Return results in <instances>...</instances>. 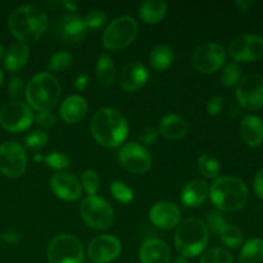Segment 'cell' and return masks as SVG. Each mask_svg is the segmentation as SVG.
I'll return each mask as SVG.
<instances>
[{"mask_svg":"<svg viewBox=\"0 0 263 263\" xmlns=\"http://www.w3.org/2000/svg\"><path fill=\"white\" fill-rule=\"evenodd\" d=\"M86 30L84 18L73 14V13L61 15L54 22V32H55L57 37L67 44L81 41L86 35Z\"/></svg>","mask_w":263,"mask_h":263,"instance_id":"16","label":"cell"},{"mask_svg":"<svg viewBox=\"0 0 263 263\" xmlns=\"http://www.w3.org/2000/svg\"><path fill=\"white\" fill-rule=\"evenodd\" d=\"M28 104L37 112L51 110L61 98V85L51 73H39L28 82L25 92Z\"/></svg>","mask_w":263,"mask_h":263,"instance_id":"5","label":"cell"},{"mask_svg":"<svg viewBox=\"0 0 263 263\" xmlns=\"http://www.w3.org/2000/svg\"><path fill=\"white\" fill-rule=\"evenodd\" d=\"M253 186H254V192H256V194L258 195V198L263 199V168L259 170L258 174H257L256 177H254Z\"/></svg>","mask_w":263,"mask_h":263,"instance_id":"45","label":"cell"},{"mask_svg":"<svg viewBox=\"0 0 263 263\" xmlns=\"http://www.w3.org/2000/svg\"><path fill=\"white\" fill-rule=\"evenodd\" d=\"M208 185L200 180H193L187 182L181 193V200L185 207L195 208L199 207L205 200L208 195Z\"/></svg>","mask_w":263,"mask_h":263,"instance_id":"24","label":"cell"},{"mask_svg":"<svg viewBox=\"0 0 263 263\" xmlns=\"http://www.w3.org/2000/svg\"><path fill=\"white\" fill-rule=\"evenodd\" d=\"M121 241L113 235H99L87 247V256L94 263H109L121 254Z\"/></svg>","mask_w":263,"mask_h":263,"instance_id":"15","label":"cell"},{"mask_svg":"<svg viewBox=\"0 0 263 263\" xmlns=\"http://www.w3.org/2000/svg\"><path fill=\"white\" fill-rule=\"evenodd\" d=\"M118 158L123 168L131 174H146L152 167V156L149 152L135 141L125 144L121 148Z\"/></svg>","mask_w":263,"mask_h":263,"instance_id":"14","label":"cell"},{"mask_svg":"<svg viewBox=\"0 0 263 263\" xmlns=\"http://www.w3.org/2000/svg\"><path fill=\"white\" fill-rule=\"evenodd\" d=\"M44 162L46 163V166L53 170H57V171L67 168L69 164L68 158L63 153H58V152H53V153L44 157Z\"/></svg>","mask_w":263,"mask_h":263,"instance_id":"40","label":"cell"},{"mask_svg":"<svg viewBox=\"0 0 263 263\" xmlns=\"http://www.w3.org/2000/svg\"><path fill=\"white\" fill-rule=\"evenodd\" d=\"M199 263H234V258L226 249L212 248L203 253Z\"/></svg>","mask_w":263,"mask_h":263,"instance_id":"33","label":"cell"},{"mask_svg":"<svg viewBox=\"0 0 263 263\" xmlns=\"http://www.w3.org/2000/svg\"><path fill=\"white\" fill-rule=\"evenodd\" d=\"M241 80V68L239 67L238 63L233 62V63H228L223 67L222 72H221V82L223 86L233 87L239 84Z\"/></svg>","mask_w":263,"mask_h":263,"instance_id":"32","label":"cell"},{"mask_svg":"<svg viewBox=\"0 0 263 263\" xmlns=\"http://www.w3.org/2000/svg\"><path fill=\"white\" fill-rule=\"evenodd\" d=\"M149 79V72L144 64L133 62L123 67L120 74V85L125 91L135 92L145 86Z\"/></svg>","mask_w":263,"mask_h":263,"instance_id":"19","label":"cell"},{"mask_svg":"<svg viewBox=\"0 0 263 263\" xmlns=\"http://www.w3.org/2000/svg\"><path fill=\"white\" fill-rule=\"evenodd\" d=\"M226 51L216 43H207L195 49L192 55V64L198 72L213 73L225 64Z\"/></svg>","mask_w":263,"mask_h":263,"instance_id":"12","label":"cell"},{"mask_svg":"<svg viewBox=\"0 0 263 263\" xmlns=\"http://www.w3.org/2000/svg\"><path fill=\"white\" fill-rule=\"evenodd\" d=\"M72 61H73V58L68 51H57L55 54L51 55L50 61H49V68L54 72H63L71 67Z\"/></svg>","mask_w":263,"mask_h":263,"instance_id":"34","label":"cell"},{"mask_svg":"<svg viewBox=\"0 0 263 263\" xmlns=\"http://www.w3.org/2000/svg\"><path fill=\"white\" fill-rule=\"evenodd\" d=\"M116 74H117V72H116V66L112 58L107 53H103L97 63L98 80L104 86H110V85L115 84Z\"/></svg>","mask_w":263,"mask_h":263,"instance_id":"29","label":"cell"},{"mask_svg":"<svg viewBox=\"0 0 263 263\" xmlns=\"http://www.w3.org/2000/svg\"><path fill=\"white\" fill-rule=\"evenodd\" d=\"M223 108V99L221 97H213L207 103V112L211 116H217Z\"/></svg>","mask_w":263,"mask_h":263,"instance_id":"43","label":"cell"},{"mask_svg":"<svg viewBox=\"0 0 263 263\" xmlns=\"http://www.w3.org/2000/svg\"><path fill=\"white\" fill-rule=\"evenodd\" d=\"M149 220L154 226L162 230H171L179 226L181 212L179 207L171 202H158L149 211Z\"/></svg>","mask_w":263,"mask_h":263,"instance_id":"18","label":"cell"},{"mask_svg":"<svg viewBox=\"0 0 263 263\" xmlns=\"http://www.w3.org/2000/svg\"><path fill=\"white\" fill-rule=\"evenodd\" d=\"M208 190L213 204L223 212L240 211L247 204L249 195L246 182L234 176L217 177Z\"/></svg>","mask_w":263,"mask_h":263,"instance_id":"3","label":"cell"},{"mask_svg":"<svg viewBox=\"0 0 263 263\" xmlns=\"http://www.w3.org/2000/svg\"><path fill=\"white\" fill-rule=\"evenodd\" d=\"M33 113L27 104L22 102H12L0 109V125L9 133H22L31 127Z\"/></svg>","mask_w":263,"mask_h":263,"instance_id":"10","label":"cell"},{"mask_svg":"<svg viewBox=\"0 0 263 263\" xmlns=\"http://www.w3.org/2000/svg\"><path fill=\"white\" fill-rule=\"evenodd\" d=\"M49 263H82L84 248L76 236L61 234L51 239L48 247Z\"/></svg>","mask_w":263,"mask_h":263,"instance_id":"7","label":"cell"},{"mask_svg":"<svg viewBox=\"0 0 263 263\" xmlns=\"http://www.w3.org/2000/svg\"><path fill=\"white\" fill-rule=\"evenodd\" d=\"M172 263H187V261H186V258H184V257H179V258L175 259Z\"/></svg>","mask_w":263,"mask_h":263,"instance_id":"50","label":"cell"},{"mask_svg":"<svg viewBox=\"0 0 263 263\" xmlns=\"http://www.w3.org/2000/svg\"><path fill=\"white\" fill-rule=\"evenodd\" d=\"M87 103L80 95H71L66 98L61 105V117L66 123L73 125L80 122L86 116Z\"/></svg>","mask_w":263,"mask_h":263,"instance_id":"22","label":"cell"},{"mask_svg":"<svg viewBox=\"0 0 263 263\" xmlns=\"http://www.w3.org/2000/svg\"><path fill=\"white\" fill-rule=\"evenodd\" d=\"M23 89H25V85H23L22 79H18V77H14V79L10 81L9 84V94L12 95L13 98H18L22 95Z\"/></svg>","mask_w":263,"mask_h":263,"instance_id":"44","label":"cell"},{"mask_svg":"<svg viewBox=\"0 0 263 263\" xmlns=\"http://www.w3.org/2000/svg\"><path fill=\"white\" fill-rule=\"evenodd\" d=\"M229 54L236 62H257L263 59V37L258 35L236 36L229 45Z\"/></svg>","mask_w":263,"mask_h":263,"instance_id":"13","label":"cell"},{"mask_svg":"<svg viewBox=\"0 0 263 263\" xmlns=\"http://www.w3.org/2000/svg\"><path fill=\"white\" fill-rule=\"evenodd\" d=\"M49 25L48 17L35 5H22L13 10L8 26L15 39L21 43H32L44 35Z\"/></svg>","mask_w":263,"mask_h":263,"instance_id":"2","label":"cell"},{"mask_svg":"<svg viewBox=\"0 0 263 263\" xmlns=\"http://www.w3.org/2000/svg\"><path fill=\"white\" fill-rule=\"evenodd\" d=\"M27 168V156L21 144L7 141L0 145V172L7 177H20Z\"/></svg>","mask_w":263,"mask_h":263,"instance_id":"11","label":"cell"},{"mask_svg":"<svg viewBox=\"0 0 263 263\" xmlns=\"http://www.w3.org/2000/svg\"><path fill=\"white\" fill-rule=\"evenodd\" d=\"M210 231L202 220L195 217L186 218L179 223L175 234V247L181 257H197L208 244Z\"/></svg>","mask_w":263,"mask_h":263,"instance_id":"4","label":"cell"},{"mask_svg":"<svg viewBox=\"0 0 263 263\" xmlns=\"http://www.w3.org/2000/svg\"><path fill=\"white\" fill-rule=\"evenodd\" d=\"M80 215L86 225L95 230H107L113 225L115 220L112 207L97 195L87 197L82 200L80 205Z\"/></svg>","mask_w":263,"mask_h":263,"instance_id":"8","label":"cell"},{"mask_svg":"<svg viewBox=\"0 0 263 263\" xmlns=\"http://www.w3.org/2000/svg\"><path fill=\"white\" fill-rule=\"evenodd\" d=\"M50 187L54 194L62 200L73 202L81 197L82 186L80 180L68 172L55 174L50 180Z\"/></svg>","mask_w":263,"mask_h":263,"instance_id":"17","label":"cell"},{"mask_svg":"<svg viewBox=\"0 0 263 263\" xmlns=\"http://www.w3.org/2000/svg\"><path fill=\"white\" fill-rule=\"evenodd\" d=\"M90 130L100 145L116 148L127 138L128 125L122 113L113 108H102L91 118Z\"/></svg>","mask_w":263,"mask_h":263,"instance_id":"1","label":"cell"},{"mask_svg":"<svg viewBox=\"0 0 263 263\" xmlns=\"http://www.w3.org/2000/svg\"><path fill=\"white\" fill-rule=\"evenodd\" d=\"M239 263H263V239H249L241 248Z\"/></svg>","mask_w":263,"mask_h":263,"instance_id":"28","label":"cell"},{"mask_svg":"<svg viewBox=\"0 0 263 263\" xmlns=\"http://www.w3.org/2000/svg\"><path fill=\"white\" fill-rule=\"evenodd\" d=\"M2 82H3V73H2V69H0V86H2Z\"/></svg>","mask_w":263,"mask_h":263,"instance_id":"52","label":"cell"},{"mask_svg":"<svg viewBox=\"0 0 263 263\" xmlns=\"http://www.w3.org/2000/svg\"><path fill=\"white\" fill-rule=\"evenodd\" d=\"M218 236H220L221 241L231 249H236L238 247H240L244 240L243 233L240 231V229L234 225H229V223L220 231Z\"/></svg>","mask_w":263,"mask_h":263,"instance_id":"30","label":"cell"},{"mask_svg":"<svg viewBox=\"0 0 263 263\" xmlns=\"http://www.w3.org/2000/svg\"><path fill=\"white\" fill-rule=\"evenodd\" d=\"M198 168L200 174L208 179H217L220 174V162L210 154H203L198 159Z\"/></svg>","mask_w":263,"mask_h":263,"instance_id":"31","label":"cell"},{"mask_svg":"<svg viewBox=\"0 0 263 263\" xmlns=\"http://www.w3.org/2000/svg\"><path fill=\"white\" fill-rule=\"evenodd\" d=\"M138 35V23L133 17L123 15L113 20L103 33V45L108 50H122L127 48Z\"/></svg>","mask_w":263,"mask_h":263,"instance_id":"6","label":"cell"},{"mask_svg":"<svg viewBox=\"0 0 263 263\" xmlns=\"http://www.w3.org/2000/svg\"><path fill=\"white\" fill-rule=\"evenodd\" d=\"M100 180L99 176L95 171L92 170H87L82 174L81 176V186L84 187L85 192L89 194V197H92V195L97 194L98 189H99Z\"/></svg>","mask_w":263,"mask_h":263,"instance_id":"36","label":"cell"},{"mask_svg":"<svg viewBox=\"0 0 263 263\" xmlns=\"http://www.w3.org/2000/svg\"><path fill=\"white\" fill-rule=\"evenodd\" d=\"M63 5L67 8L68 10L73 12V10L77 9V4L76 3H71V2H63Z\"/></svg>","mask_w":263,"mask_h":263,"instance_id":"49","label":"cell"},{"mask_svg":"<svg viewBox=\"0 0 263 263\" xmlns=\"http://www.w3.org/2000/svg\"><path fill=\"white\" fill-rule=\"evenodd\" d=\"M85 25H86V28H90V30H98V28H102L103 26L107 22V15L103 10L95 9L91 10L90 13H87L86 17L84 18Z\"/></svg>","mask_w":263,"mask_h":263,"instance_id":"38","label":"cell"},{"mask_svg":"<svg viewBox=\"0 0 263 263\" xmlns=\"http://www.w3.org/2000/svg\"><path fill=\"white\" fill-rule=\"evenodd\" d=\"M48 143V135L44 131H33L26 136L25 144L31 151H41Z\"/></svg>","mask_w":263,"mask_h":263,"instance_id":"37","label":"cell"},{"mask_svg":"<svg viewBox=\"0 0 263 263\" xmlns=\"http://www.w3.org/2000/svg\"><path fill=\"white\" fill-rule=\"evenodd\" d=\"M139 258L141 263H170L171 251L161 239H148L141 246Z\"/></svg>","mask_w":263,"mask_h":263,"instance_id":"20","label":"cell"},{"mask_svg":"<svg viewBox=\"0 0 263 263\" xmlns=\"http://www.w3.org/2000/svg\"><path fill=\"white\" fill-rule=\"evenodd\" d=\"M30 57V48L26 43H15L4 54V67L10 72L22 68Z\"/></svg>","mask_w":263,"mask_h":263,"instance_id":"25","label":"cell"},{"mask_svg":"<svg viewBox=\"0 0 263 263\" xmlns=\"http://www.w3.org/2000/svg\"><path fill=\"white\" fill-rule=\"evenodd\" d=\"M0 238L3 239L4 241H7V243H17L18 240H20V234H17L15 231H7V233H3L2 235H0Z\"/></svg>","mask_w":263,"mask_h":263,"instance_id":"47","label":"cell"},{"mask_svg":"<svg viewBox=\"0 0 263 263\" xmlns=\"http://www.w3.org/2000/svg\"><path fill=\"white\" fill-rule=\"evenodd\" d=\"M167 13V3L163 0H146L139 8L141 21L148 25L161 22Z\"/></svg>","mask_w":263,"mask_h":263,"instance_id":"26","label":"cell"},{"mask_svg":"<svg viewBox=\"0 0 263 263\" xmlns=\"http://www.w3.org/2000/svg\"><path fill=\"white\" fill-rule=\"evenodd\" d=\"M3 58H4V48H3V45L0 44V61H2Z\"/></svg>","mask_w":263,"mask_h":263,"instance_id":"51","label":"cell"},{"mask_svg":"<svg viewBox=\"0 0 263 263\" xmlns=\"http://www.w3.org/2000/svg\"><path fill=\"white\" fill-rule=\"evenodd\" d=\"M236 100L247 110H259L263 108V76L249 73L241 77L236 85Z\"/></svg>","mask_w":263,"mask_h":263,"instance_id":"9","label":"cell"},{"mask_svg":"<svg viewBox=\"0 0 263 263\" xmlns=\"http://www.w3.org/2000/svg\"><path fill=\"white\" fill-rule=\"evenodd\" d=\"M228 225V221H226L225 216L222 215L218 211H211L207 216V229H210L212 233L220 234V231L222 230L225 226Z\"/></svg>","mask_w":263,"mask_h":263,"instance_id":"39","label":"cell"},{"mask_svg":"<svg viewBox=\"0 0 263 263\" xmlns=\"http://www.w3.org/2000/svg\"><path fill=\"white\" fill-rule=\"evenodd\" d=\"M175 54L168 45H157L149 54V64L156 71H166L172 66Z\"/></svg>","mask_w":263,"mask_h":263,"instance_id":"27","label":"cell"},{"mask_svg":"<svg viewBox=\"0 0 263 263\" xmlns=\"http://www.w3.org/2000/svg\"><path fill=\"white\" fill-rule=\"evenodd\" d=\"M240 136L251 148H258L263 143V121L258 116L247 115L240 122Z\"/></svg>","mask_w":263,"mask_h":263,"instance_id":"21","label":"cell"},{"mask_svg":"<svg viewBox=\"0 0 263 263\" xmlns=\"http://www.w3.org/2000/svg\"><path fill=\"white\" fill-rule=\"evenodd\" d=\"M87 82H89V76L87 73H81L76 77L74 80V89L79 90V91H82V90L86 89Z\"/></svg>","mask_w":263,"mask_h":263,"instance_id":"46","label":"cell"},{"mask_svg":"<svg viewBox=\"0 0 263 263\" xmlns=\"http://www.w3.org/2000/svg\"><path fill=\"white\" fill-rule=\"evenodd\" d=\"M157 138H158V131L152 127H145L139 135V140L145 145H152L153 143H156Z\"/></svg>","mask_w":263,"mask_h":263,"instance_id":"42","label":"cell"},{"mask_svg":"<svg viewBox=\"0 0 263 263\" xmlns=\"http://www.w3.org/2000/svg\"><path fill=\"white\" fill-rule=\"evenodd\" d=\"M36 123L41 127H53L57 123V117L54 113H51L50 110H46V112H39L37 116H36Z\"/></svg>","mask_w":263,"mask_h":263,"instance_id":"41","label":"cell"},{"mask_svg":"<svg viewBox=\"0 0 263 263\" xmlns=\"http://www.w3.org/2000/svg\"><path fill=\"white\" fill-rule=\"evenodd\" d=\"M110 192H112L113 197L121 203H127L133 202L134 199V192L122 181H115L110 185Z\"/></svg>","mask_w":263,"mask_h":263,"instance_id":"35","label":"cell"},{"mask_svg":"<svg viewBox=\"0 0 263 263\" xmlns=\"http://www.w3.org/2000/svg\"><path fill=\"white\" fill-rule=\"evenodd\" d=\"M187 130H189V126H187L186 120L174 113L166 115L159 122V133L164 138L172 139V140L182 139L187 134Z\"/></svg>","mask_w":263,"mask_h":263,"instance_id":"23","label":"cell"},{"mask_svg":"<svg viewBox=\"0 0 263 263\" xmlns=\"http://www.w3.org/2000/svg\"><path fill=\"white\" fill-rule=\"evenodd\" d=\"M235 5L241 12H248L249 8L253 5V2H249V0H238V2H235Z\"/></svg>","mask_w":263,"mask_h":263,"instance_id":"48","label":"cell"}]
</instances>
